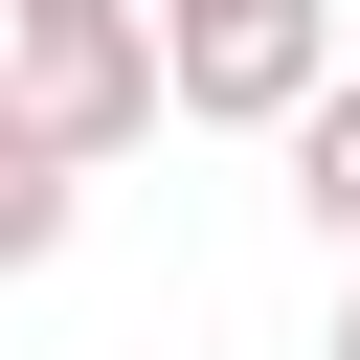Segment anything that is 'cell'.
Instances as JSON below:
<instances>
[{
  "label": "cell",
  "mask_w": 360,
  "mask_h": 360,
  "mask_svg": "<svg viewBox=\"0 0 360 360\" xmlns=\"http://www.w3.org/2000/svg\"><path fill=\"white\" fill-rule=\"evenodd\" d=\"M158 90L180 135H292L338 90V0H158Z\"/></svg>",
  "instance_id": "cell-1"
},
{
  "label": "cell",
  "mask_w": 360,
  "mask_h": 360,
  "mask_svg": "<svg viewBox=\"0 0 360 360\" xmlns=\"http://www.w3.org/2000/svg\"><path fill=\"white\" fill-rule=\"evenodd\" d=\"M0 90L68 135V158H135L180 90H158V0H0Z\"/></svg>",
  "instance_id": "cell-2"
},
{
  "label": "cell",
  "mask_w": 360,
  "mask_h": 360,
  "mask_svg": "<svg viewBox=\"0 0 360 360\" xmlns=\"http://www.w3.org/2000/svg\"><path fill=\"white\" fill-rule=\"evenodd\" d=\"M68 225H90V158H68V135H45L22 90H0V270H45Z\"/></svg>",
  "instance_id": "cell-3"
},
{
  "label": "cell",
  "mask_w": 360,
  "mask_h": 360,
  "mask_svg": "<svg viewBox=\"0 0 360 360\" xmlns=\"http://www.w3.org/2000/svg\"><path fill=\"white\" fill-rule=\"evenodd\" d=\"M292 202H315V248L360 270V68H338V90L292 112Z\"/></svg>",
  "instance_id": "cell-4"
},
{
  "label": "cell",
  "mask_w": 360,
  "mask_h": 360,
  "mask_svg": "<svg viewBox=\"0 0 360 360\" xmlns=\"http://www.w3.org/2000/svg\"><path fill=\"white\" fill-rule=\"evenodd\" d=\"M315 360H360V270H338V338H315Z\"/></svg>",
  "instance_id": "cell-5"
}]
</instances>
